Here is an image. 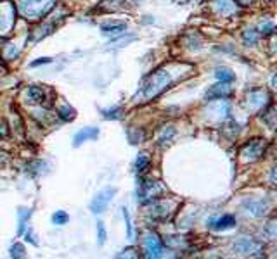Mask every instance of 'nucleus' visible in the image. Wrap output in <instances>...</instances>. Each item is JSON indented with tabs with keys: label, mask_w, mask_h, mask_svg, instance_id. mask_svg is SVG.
<instances>
[{
	"label": "nucleus",
	"mask_w": 277,
	"mask_h": 259,
	"mask_svg": "<svg viewBox=\"0 0 277 259\" xmlns=\"http://www.w3.org/2000/svg\"><path fill=\"white\" fill-rule=\"evenodd\" d=\"M58 0H17V12L30 21H40L47 16Z\"/></svg>",
	"instance_id": "f257e3e1"
},
{
	"label": "nucleus",
	"mask_w": 277,
	"mask_h": 259,
	"mask_svg": "<svg viewBox=\"0 0 277 259\" xmlns=\"http://www.w3.org/2000/svg\"><path fill=\"white\" fill-rule=\"evenodd\" d=\"M170 83H172V76L165 69H158L145 78V81L142 83L140 94L142 97L149 101V99H154L156 95H159L163 90H166Z\"/></svg>",
	"instance_id": "f03ea898"
},
{
	"label": "nucleus",
	"mask_w": 277,
	"mask_h": 259,
	"mask_svg": "<svg viewBox=\"0 0 277 259\" xmlns=\"http://www.w3.org/2000/svg\"><path fill=\"white\" fill-rule=\"evenodd\" d=\"M163 194H165V187L161 185V182H156V180H142L138 185V201L142 204L158 201Z\"/></svg>",
	"instance_id": "7ed1b4c3"
},
{
	"label": "nucleus",
	"mask_w": 277,
	"mask_h": 259,
	"mask_svg": "<svg viewBox=\"0 0 277 259\" xmlns=\"http://www.w3.org/2000/svg\"><path fill=\"white\" fill-rule=\"evenodd\" d=\"M115 194H116V190L111 189V187L102 189L101 192H97L95 194V197L92 199V202H90V211L94 212V214H101V212H104L106 209H108V206L111 204Z\"/></svg>",
	"instance_id": "20e7f679"
},
{
	"label": "nucleus",
	"mask_w": 277,
	"mask_h": 259,
	"mask_svg": "<svg viewBox=\"0 0 277 259\" xmlns=\"http://www.w3.org/2000/svg\"><path fill=\"white\" fill-rule=\"evenodd\" d=\"M265 149H267L265 140H251L241 149V157L243 161H257L260 155H264Z\"/></svg>",
	"instance_id": "39448f33"
},
{
	"label": "nucleus",
	"mask_w": 277,
	"mask_h": 259,
	"mask_svg": "<svg viewBox=\"0 0 277 259\" xmlns=\"http://www.w3.org/2000/svg\"><path fill=\"white\" fill-rule=\"evenodd\" d=\"M142 247H144V253L147 258H161L163 254V244L156 233H145L144 240H142Z\"/></svg>",
	"instance_id": "423d86ee"
},
{
	"label": "nucleus",
	"mask_w": 277,
	"mask_h": 259,
	"mask_svg": "<svg viewBox=\"0 0 277 259\" xmlns=\"http://www.w3.org/2000/svg\"><path fill=\"white\" fill-rule=\"evenodd\" d=\"M234 249H236V253H239V254L257 256V254L262 251V247H260V244L255 242V240L248 239V237H241V239L236 242V246H234Z\"/></svg>",
	"instance_id": "0eeeda50"
},
{
	"label": "nucleus",
	"mask_w": 277,
	"mask_h": 259,
	"mask_svg": "<svg viewBox=\"0 0 277 259\" xmlns=\"http://www.w3.org/2000/svg\"><path fill=\"white\" fill-rule=\"evenodd\" d=\"M208 226L211 230H216V232L227 230V228H234V226H236V218L230 214H223V216H220V218H211V219H208Z\"/></svg>",
	"instance_id": "6e6552de"
},
{
	"label": "nucleus",
	"mask_w": 277,
	"mask_h": 259,
	"mask_svg": "<svg viewBox=\"0 0 277 259\" xmlns=\"http://www.w3.org/2000/svg\"><path fill=\"white\" fill-rule=\"evenodd\" d=\"M230 94H232L230 87L225 83V81H222V83L215 85V87H211L207 92V101H218V99H225V97H229Z\"/></svg>",
	"instance_id": "1a4fd4ad"
},
{
	"label": "nucleus",
	"mask_w": 277,
	"mask_h": 259,
	"mask_svg": "<svg viewBox=\"0 0 277 259\" xmlns=\"http://www.w3.org/2000/svg\"><path fill=\"white\" fill-rule=\"evenodd\" d=\"M127 30V23H120V21H108V23L101 24V33L106 37H118Z\"/></svg>",
	"instance_id": "9d476101"
},
{
	"label": "nucleus",
	"mask_w": 277,
	"mask_h": 259,
	"mask_svg": "<svg viewBox=\"0 0 277 259\" xmlns=\"http://www.w3.org/2000/svg\"><path fill=\"white\" fill-rule=\"evenodd\" d=\"M45 90L40 87H37V85H33V87H28L26 90H24V99H26L28 102H31V104H42V102L45 101Z\"/></svg>",
	"instance_id": "9b49d317"
},
{
	"label": "nucleus",
	"mask_w": 277,
	"mask_h": 259,
	"mask_svg": "<svg viewBox=\"0 0 277 259\" xmlns=\"http://www.w3.org/2000/svg\"><path fill=\"white\" fill-rule=\"evenodd\" d=\"M99 137V130L94 128V126H88V128H81L78 131L76 135H74L73 138V144L76 145H81L83 142H88V140H95V138Z\"/></svg>",
	"instance_id": "f8f14e48"
},
{
	"label": "nucleus",
	"mask_w": 277,
	"mask_h": 259,
	"mask_svg": "<svg viewBox=\"0 0 277 259\" xmlns=\"http://www.w3.org/2000/svg\"><path fill=\"white\" fill-rule=\"evenodd\" d=\"M267 102V94L265 92H262V90H255V92H251L250 95H248V99H246V105L250 109H258V107H262V105Z\"/></svg>",
	"instance_id": "ddd939ff"
},
{
	"label": "nucleus",
	"mask_w": 277,
	"mask_h": 259,
	"mask_svg": "<svg viewBox=\"0 0 277 259\" xmlns=\"http://www.w3.org/2000/svg\"><path fill=\"white\" fill-rule=\"evenodd\" d=\"M211 112H215V114H216V119L227 118V116L230 114V105L227 104V101H223V99H218V101H216V104L213 105Z\"/></svg>",
	"instance_id": "4468645a"
},
{
	"label": "nucleus",
	"mask_w": 277,
	"mask_h": 259,
	"mask_svg": "<svg viewBox=\"0 0 277 259\" xmlns=\"http://www.w3.org/2000/svg\"><path fill=\"white\" fill-rule=\"evenodd\" d=\"M173 135H175L173 126H165V128L161 130V133H159V137H158V145H159V147H166V145H168L170 142L173 140Z\"/></svg>",
	"instance_id": "2eb2a0df"
},
{
	"label": "nucleus",
	"mask_w": 277,
	"mask_h": 259,
	"mask_svg": "<svg viewBox=\"0 0 277 259\" xmlns=\"http://www.w3.org/2000/svg\"><path fill=\"white\" fill-rule=\"evenodd\" d=\"M215 9H216V12H220V14H232L234 9H236V3H234L232 0H216Z\"/></svg>",
	"instance_id": "dca6fc26"
},
{
	"label": "nucleus",
	"mask_w": 277,
	"mask_h": 259,
	"mask_svg": "<svg viewBox=\"0 0 277 259\" xmlns=\"http://www.w3.org/2000/svg\"><path fill=\"white\" fill-rule=\"evenodd\" d=\"M17 216H19V228H17V235H23L24 228H26L28 219H30V216H31V211H30V209L21 207L19 211H17Z\"/></svg>",
	"instance_id": "f3484780"
},
{
	"label": "nucleus",
	"mask_w": 277,
	"mask_h": 259,
	"mask_svg": "<svg viewBox=\"0 0 277 259\" xmlns=\"http://www.w3.org/2000/svg\"><path fill=\"white\" fill-rule=\"evenodd\" d=\"M248 209L253 216H264L267 212V202L264 201H258V202H251L248 204Z\"/></svg>",
	"instance_id": "a211bd4d"
},
{
	"label": "nucleus",
	"mask_w": 277,
	"mask_h": 259,
	"mask_svg": "<svg viewBox=\"0 0 277 259\" xmlns=\"http://www.w3.org/2000/svg\"><path fill=\"white\" fill-rule=\"evenodd\" d=\"M243 40L246 45H255L258 42V30H255V28H246V30L243 31Z\"/></svg>",
	"instance_id": "6ab92c4d"
},
{
	"label": "nucleus",
	"mask_w": 277,
	"mask_h": 259,
	"mask_svg": "<svg viewBox=\"0 0 277 259\" xmlns=\"http://www.w3.org/2000/svg\"><path fill=\"white\" fill-rule=\"evenodd\" d=\"M215 78L218 81H225V83H230V81H234V73L230 69H225V67H218V69L215 71Z\"/></svg>",
	"instance_id": "aec40b11"
},
{
	"label": "nucleus",
	"mask_w": 277,
	"mask_h": 259,
	"mask_svg": "<svg viewBox=\"0 0 277 259\" xmlns=\"http://www.w3.org/2000/svg\"><path fill=\"white\" fill-rule=\"evenodd\" d=\"M149 155L147 154H138L137 155V159H136V171L137 173H142V171H145V169L149 168Z\"/></svg>",
	"instance_id": "412c9836"
},
{
	"label": "nucleus",
	"mask_w": 277,
	"mask_h": 259,
	"mask_svg": "<svg viewBox=\"0 0 277 259\" xmlns=\"http://www.w3.org/2000/svg\"><path fill=\"white\" fill-rule=\"evenodd\" d=\"M58 114H59V118H63L65 121H69V119H74V109L68 104L61 105V107L58 109Z\"/></svg>",
	"instance_id": "4be33fe9"
},
{
	"label": "nucleus",
	"mask_w": 277,
	"mask_h": 259,
	"mask_svg": "<svg viewBox=\"0 0 277 259\" xmlns=\"http://www.w3.org/2000/svg\"><path fill=\"white\" fill-rule=\"evenodd\" d=\"M68 221H69L68 212H65V211H56L54 214H52V223H54V225H66Z\"/></svg>",
	"instance_id": "5701e85b"
},
{
	"label": "nucleus",
	"mask_w": 277,
	"mask_h": 259,
	"mask_svg": "<svg viewBox=\"0 0 277 259\" xmlns=\"http://www.w3.org/2000/svg\"><path fill=\"white\" fill-rule=\"evenodd\" d=\"M10 21H12V17H9L5 12H3V9L0 7V33H5L7 30L10 28Z\"/></svg>",
	"instance_id": "b1692460"
},
{
	"label": "nucleus",
	"mask_w": 277,
	"mask_h": 259,
	"mask_svg": "<svg viewBox=\"0 0 277 259\" xmlns=\"http://www.w3.org/2000/svg\"><path fill=\"white\" fill-rule=\"evenodd\" d=\"M122 112H123L122 107H111V109H104L102 114H104V118H108V119H120L122 118Z\"/></svg>",
	"instance_id": "393cba45"
},
{
	"label": "nucleus",
	"mask_w": 277,
	"mask_h": 259,
	"mask_svg": "<svg viewBox=\"0 0 277 259\" xmlns=\"http://www.w3.org/2000/svg\"><path fill=\"white\" fill-rule=\"evenodd\" d=\"M10 258H24V247L23 244H14L12 247H10Z\"/></svg>",
	"instance_id": "a878e982"
},
{
	"label": "nucleus",
	"mask_w": 277,
	"mask_h": 259,
	"mask_svg": "<svg viewBox=\"0 0 277 259\" xmlns=\"http://www.w3.org/2000/svg\"><path fill=\"white\" fill-rule=\"evenodd\" d=\"M97 239H99V244H101V246L106 242V239H108V233H106V226H104V223H102V221L97 223Z\"/></svg>",
	"instance_id": "bb28decb"
},
{
	"label": "nucleus",
	"mask_w": 277,
	"mask_h": 259,
	"mask_svg": "<svg viewBox=\"0 0 277 259\" xmlns=\"http://www.w3.org/2000/svg\"><path fill=\"white\" fill-rule=\"evenodd\" d=\"M265 232H267V235H271V237H277V218L269 223Z\"/></svg>",
	"instance_id": "cd10ccee"
},
{
	"label": "nucleus",
	"mask_w": 277,
	"mask_h": 259,
	"mask_svg": "<svg viewBox=\"0 0 277 259\" xmlns=\"http://www.w3.org/2000/svg\"><path fill=\"white\" fill-rule=\"evenodd\" d=\"M258 31H262L264 35H271V33H274L276 31V24L274 23H264Z\"/></svg>",
	"instance_id": "c85d7f7f"
},
{
	"label": "nucleus",
	"mask_w": 277,
	"mask_h": 259,
	"mask_svg": "<svg viewBox=\"0 0 277 259\" xmlns=\"http://www.w3.org/2000/svg\"><path fill=\"white\" fill-rule=\"evenodd\" d=\"M123 211V218H125V223H127V235H129V239H132V223H130V216L129 212H127V209H122Z\"/></svg>",
	"instance_id": "c756f323"
},
{
	"label": "nucleus",
	"mask_w": 277,
	"mask_h": 259,
	"mask_svg": "<svg viewBox=\"0 0 277 259\" xmlns=\"http://www.w3.org/2000/svg\"><path fill=\"white\" fill-rule=\"evenodd\" d=\"M271 180H272V183L277 187V166L274 169H272V173H271Z\"/></svg>",
	"instance_id": "7c9ffc66"
},
{
	"label": "nucleus",
	"mask_w": 277,
	"mask_h": 259,
	"mask_svg": "<svg viewBox=\"0 0 277 259\" xmlns=\"http://www.w3.org/2000/svg\"><path fill=\"white\" fill-rule=\"evenodd\" d=\"M51 62V59H40V61H35V62H31V66H40V64H49Z\"/></svg>",
	"instance_id": "2f4dec72"
},
{
	"label": "nucleus",
	"mask_w": 277,
	"mask_h": 259,
	"mask_svg": "<svg viewBox=\"0 0 277 259\" xmlns=\"http://www.w3.org/2000/svg\"><path fill=\"white\" fill-rule=\"evenodd\" d=\"M26 240H28V242H33L35 246H37V240L33 239V233H31L30 230H28V232H26Z\"/></svg>",
	"instance_id": "473e14b6"
},
{
	"label": "nucleus",
	"mask_w": 277,
	"mask_h": 259,
	"mask_svg": "<svg viewBox=\"0 0 277 259\" xmlns=\"http://www.w3.org/2000/svg\"><path fill=\"white\" fill-rule=\"evenodd\" d=\"M276 38H277V35H276ZM271 49H272V52H277V40L274 42V44L271 42Z\"/></svg>",
	"instance_id": "72a5a7b5"
},
{
	"label": "nucleus",
	"mask_w": 277,
	"mask_h": 259,
	"mask_svg": "<svg viewBox=\"0 0 277 259\" xmlns=\"http://www.w3.org/2000/svg\"><path fill=\"white\" fill-rule=\"evenodd\" d=\"M272 85H274V88L277 90V73H276V76L272 78Z\"/></svg>",
	"instance_id": "f704fd0d"
},
{
	"label": "nucleus",
	"mask_w": 277,
	"mask_h": 259,
	"mask_svg": "<svg viewBox=\"0 0 277 259\" xmlns=\"http://www.w3.org/2000/svg\"><path fill=\"white\" fill-rule=\"evenodd\" d=\"M237 2H239V3H241V5H248V3H250V2H251V0H237Z\"/></svg>",
	"instance_id": "c9c22d12"
}]
</instances>
